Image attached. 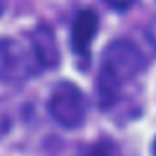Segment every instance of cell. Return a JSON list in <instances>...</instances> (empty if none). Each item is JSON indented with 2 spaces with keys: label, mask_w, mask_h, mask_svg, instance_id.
Here are the masks:
<instances>
[{
  "label": "cell",
  "mask_w": 156,
  "mask_h": 156,
  "mask_svg": "<svg viewBox=\"0 0 156 156\" xmlns=\"http://www.w3.org/2000/svg\"><path fill=\"white\" fill-rule=\"evenodd\" d=\"M4 8H6V0H0V15L4 13Z\"/></svg>",
  "instance_id": "cell-7"
},
{
  "label": "cell",
  "mask_w": 156,
  "mask_h": 156,
  "mask_svg": "<svg viewBox=\"0 0 156 156\" xmlns=\"http://www.w3.org/2000/svg\"><path fill=\"white\" fill-rule=\"evenodd\" d=\"M152 152H154V156H156V140H154V145H152Z\"/></svg>",
  "instance_id": "cell-8"
},
{
  "label": "cell",
  "mask_w": 156,
  "mask_h": 156,
  "mask_svg": "<svg viewBox=\"0 0 156 156\" xmlns=\"http://www.w3.org/2000/svg\"><path fill=\"white\" fill-rule=\"evenodd\" d=\"M98 30L99 19L94 9L85 8L75 15L72 24V51L85 66L90 62V46L94 42Z\"/></svg>",
  "instance_id": "cell-4"
},
{
  "label": "cell",
  "mask_w": 156,
  "mask_h": 156,
  "mask_svg": "<svg viewBox=\"0 0 156 156\" xmlns=\"http://www.w3.org/2000/svg\"><path fill=\"white\" fill-rule=\"evenodd\" d=\"M30 50L39 68H46V70L57 68L61 61L59 46H57L53 30L48 24H39L30 33Z\"/></svg>",
  "instance_id": "cell-5"
},
{
  "label": "cell",
  "mask_w": 156,
  "mask_h": 156,
  "mask_svg": "<svg viewBox=\"0 0 156 156\" xmlns=\"http://www.w3.org/2000/svg\"><path fill=\"white\" fill-rule=\"evenodd\" d=\"M30 46L15 39H0V83H20L37 70Z\"/></svg>",
  "instance_id": "cell-3"
},
{
  "label": "cell",
  "mask_w": 156,
  "mask_h": 156,
  "mask_svg": "<svg viewBox=\"0 0 156 156\" xmlns=\"http://www.w3.org/2000/svg\"><path fill=\"white\" fill-rule=\"evenodd\" d=\"M87 156H123V154H121L119 147H118L112 140L103 138V140L96 141V143L90 147V151H88Z\"/></svg>",
  "instance_id": "cell-6"
},
{
  "label": "cell",
  "mask_w": 156,
  "mask_h": 156,
  "mask_svg": "<svg viewBox=\"0 0 156 156\" xmlns=\"http://www.w3.org/2000/svg\"><path fill=\"white\" fill-rule=\"evenodd\" d=\"M88 103L79 87L72 81H61L48 99L50 116L64 129H79L87 118Z\"/></svg>",
  "instance_id": "cell-2"
},
{
  "label": "cell",
  "mask_w": 156,
  "mask_h": 156,
  "mask_svg": "<svg viewBox=\"0 0 156 156\" xmlns=\"http://www.w3.org/2000/svg\"><path fill=\"white\" fill-rule=\"evenodd\" d=\"M145 68V57L129 39L112 41L101 55L98 75V96L103 108L112 107L125 85L134 81Z\"/></svg>",
  "instance_id": "cell-1"
}]
</instances>
